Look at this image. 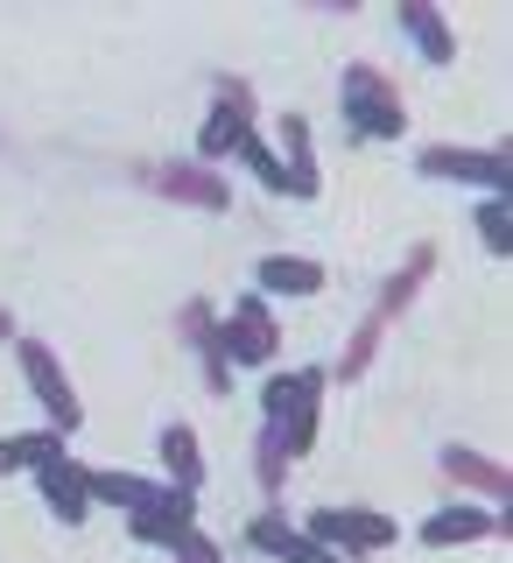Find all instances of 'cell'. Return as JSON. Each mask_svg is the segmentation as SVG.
Masks as SVG:
<instances>
[{
    "mask_svg": "<svg viewBox=\"0 0 513 563\" xmlns=\"http://www.w3.org/2000/svg\"><path fill=\"white\" fill-rule=\"evenodd\" d=\"M134 176L155 190V198L190 205V211H225L233 205V184H225L219 169H204V163H141Z\"/></svg>",
    "mask_w": 513,
    "mask_h": 563,
    "instance_id": "cell-7",
    "label": "cell"
},
{
    "mask_svg": "<svg viewBox=\"0 0 513 563\" xmlns=\"http://www.w3.org/2000/svg\"><path fill=\"white\" fill-rule=\"evenodd\" d=\"M471 225H479V246H486V254H506V246H513V233H506V198H479V211H471Z\"/></svg>",
    "mask_w": 513,
    "mask_h": 563,
    "instance_id": "cell-23",
    "label": "cell"
},
{
    "mask_svg": "<svg viewBox=\"0 0 513 563\" xmlns=\"http://www.w3.org/2000/svg\"><path fill=\"white\" fill-rule=\"evenodd\" d=\"M35 493L64 528H78L92 515V465H78V451H57L49 465H35Z\"/></svg>",
    "mask_w": 513,
    "mask_h": 563,
    "instance_id": "cell-8",
    "label": "cell"
},
{
    "mask_svg": "<svg viewBox=\"0 0 513 563\" xmlns=\"http://www.w3.org/2000/svg\"><path fill=\"white\" fill-rule=\"evenodd\" d=\"M163 479L183 486V493L204 486V451H198V430H190V422H169L163 430Z\"/></svg>",
    "mask_w": 513,
    "mask_h": 563,
    "instance_id": "cell-17",
    "label": "cell"
},
{
    "mask_svg": "<svg viewBox=\"0 0 513 563\" xmlns=\"http://www.w3.org/2000/svg\"><path fill=\"white\" fill-rule=\"evenodd\" d=\"M430 275H436V246L422 240L415 254H409V261H401L394 275L380 282V303H373V317H380V324H394V317H401V310H409L415 296H422V282H430Z\"/></svg>",
    "mask_w": 513,
    "mask_h": 563,
    "instance_id": "cell-16",
    "label": "cell"
},
{
    "mask_svg": "<svg viewBox=\"0 0 513 563\" xmlns=\"http://www.w3.org/2000/svg\"><path fill=\"white\" fill-rule=\"evenodd\" d=\"M219 345H225V360H233V374H239V366H268L275 352H281V331H275L268 296H254V289H246L239 303L219 317Z\"/></svg>",
    "mask_w": 513,
    "mask_h": 563,
    "instance_id": "cell-6",
    "label": "cell"
},
{
    "mask_svg": "<svg viewBox=\"0 0 513 563\" xmlns=\"http://www.w3.org/2000/svg\"><path fill=\"white\" fill-rule=\"evenodd\" d=\"M169 556H176V563H225V556H219V542H211V536H204V528H198V521H190V528H183V536H176V542H169Z\"/></svg>",
    "mask_w": 513,
    "mask_h": 563,
    "instance_id": "cell-24",
    "label": "cell"
},
{
    "mask_svg": "<svg viewBox=\"0 0 513 563\" xmlns=\"http://www.w3.org/2000/svg\"><path fill=\"white\" fill-rule=\"evenodd\" d=\"M14 360H22V380H29V395L43 401V416H49V430L70 437L85 422V401H78V387L64 380V366H57V352H49L43 339H14Z\"/></svg>",
    "mask_w": 513,
    "mask_h": 563,
    "instance_id": "cell-5",
    "label": "cell"
},
{
    "mask_svg": "<svg viewBox=\"0 0 513 563\" xmlns=\"http://www.w3.org/2000/svg\"><path fill=\"white\" fill-rule=\"evenodd\" d=\"M394 22H401V35H409V43L422 49V64H436V70L457 64V35H450V22L430 8V0H401Z\"/></svg>",
    "mask_w": 513,
    "mask_h": 563,
    "instance_id": "cell-15",
    "label": "cell"
},
{
    "mask_svg": "<svg viewBox=\"0 0 513 563\" xmlns=\"http://www.w3.org/2000/svg\"><path fill=\"white\" fill-rule=\"evenodd\" d=\"M57 451H70V437H57V430H14V437H0V479L49 465Z\"/></svg>",
    "mask_w": 513,
    "mask_h": 563,
    "instance_id": "cell-18",
    "label": "cell"
},
{
    "mask_svg": "<svg viewBox=\"0 0 513 563\" xmlns=\"http://www.w3.org/2000/svg\"><path fill=\"white\" fill-rule=\"evenodd\" d=\"M338 113H345L352 141H401V134H409V106H401V85L387 78L380 64H359V57L338 70Z\"/></svg>",
    "mask_w": 513,
    "mask_h": 563,
    "instance_id": "cell-2",
    "label": "cell"
},
{
    "mask_svg": "<svg viewBox=\"0 0 513 563\" xmlns=\"http://www.w3.org/2000/svg\"><path fill=\"white\" fill-rule=\"evenodd\" d=\"M211 92H219V106H233V113H254V85H246L239 70H219V78H211Z\"/></svg>",
    "mask_w": 513,
    "mask_h": 563,
    "instance_id": "cell-25",
    "label": "cell"
},
{
    "mask_svg": "<svg viewBox=\"0 0 513 563\" xmlns=\"http://www.w3.org/2000/svg\"><path fill=\"white\" fill-rule=\"evenodd\" d=\"M176 331H183V345H190V352H198L211 395H233V360H225V345H219V310H211L204 296H190L183 317H176Z\"/></svg>",
    "mask_w": 513,
    "mask_h": 563,
    "instance_id": "cell-12",
    "label": "cell"
},
{
    "mask_svg": "<svg viewBox=\"0 0 513 563\" xmlns=\"http://www.w3.org/2000/svg\"><path fill=\"white\" fill-rule=\"evenodd\" d=\"M324 261H310V254H260L254 261V296H268V303H275V296H316V289H324Z\"/></svg>",
    "mask_w": 513,
    "mask_h": 563,
    "instance_id": "cell-13",
    "label": "cell"
},
{
    "mask_svg": "<svg viewBox=\"0 0 513 563\" xmlns=\"http://www.w3.org/2000/svg\"><path fill=\"white\" fill-rule=\"evenodd\" d=\"M436 465H444V479L457 493H471V500H486V507H506L513 500V472L500 465V457L471 451V444H444V451H436Z\"/></svg>",
    "mask_w": 513,
    "mask_h": 563,
    "instance_id": "cell-10",
    "label": "cell"
},
{
    "mask_svg": "<svg viewBox=\"0 0 513 563\" xmlns=\"http://www.w3.org/2000/svg\"><path fill=\"white\" fill-rule=\"evenodd\" d=\"M380 339H387V324H380L373 310H366V317H359V331H352L345 352H338V366H331V387H359V374L380 360Z\"/></svg>",
    "mask_w": 513,
    "mask_h": 563,
    "instance_id": "cell-20",
    "label": "cell"
},
{
    "mask_svg": "<svg viewBox=\"0 0 513 563\" xmlns=\"http://www.w3.org/2000/svg\"><path fill=\"white\" fill-rule=\"evenodd\" d=\"M486 536H506V507H436V515H422L415 542L422 550H465V542H486Z\"/></svg>",
    "mask_w": 513,
    "mask_h": 563,
    "instance_id": "cell-9",
    "label": "cell"
},
{
    "mask_svg": "<svg viewBox=\"0 0 513 563\" xmlns=\"http://www.w3.org/2000/svg\"><path fill=\"white\" fill-rule=\"evenodd\" d=\"M239 542H246V550H260V556H275V563H338V556H331L316 536H303V528L281 515V507L254 515V521L239 528Z\"/></svg>",
    "mask_w": 513,
    "mask_h": 563,
    "instance_id": "cell-11",
    "label": "cell"
},
{
    "mask_svg": "<svg viewBox=\"0 0 513 563\" xmlns=\"http://www.w3.org/2000/svg\"><path fill=\"white\" fill-rule=\"evenodd\" d=\"M303 536H316L338 563H359V556H380L401 542V521L387 507H316L303 521Z\"/></svg>",
    "mask_w": 513,
    "mask_h": 563,
    "instance_id": "cell-3",
    "label": "cell"
},
{
    "mask_svg": "<svg viewBox=\"0 0 513 563\" xmlns=\"http://www.w3.org/2000/svg\"><path fill=\"white\" fill-rule=\"evenodd\" d=\"M233 163H246V169H254V184H260V190H275V198H289V176H281V155H275V148H268L260 134H239Z\"/></svg>",
    "mask_w": 513,
    "mask_h": 563,
    "instance_id": "cell-22",
    "label": "cell"
},
{
    "mask_svg": "<svg viewBox=\"0 0 513 563\" xmlns=\"http://www.w3.org/2000/svg\"><path fill=\"white\" fill-rule=\"evenodd\" d=\"M415 176H436V184H465V190H486V198H506V176H513V155L492 141V148H457V141H430L415 148Z\"/></svg>",
    "mask_w": 513,
    "mask_h": 563,
    "instance_id": "cell-4",
    "label": "cell"
},
{
    "mask_svg": "<svg viewBox=\"0 0 513 563\" xmlns=\"http://www.w3.org/2000/svg\"><path fill=\"white\" fill-rule=\"evenodd\" d=\"M14 339H22V324H14V317L0 310V345H14Z\"/></svg>",
    "mask_w": 513,
    "mask_h": 563,
    "instance_id": "cell-26",
    "label": "cell"
},
{
    "mask_svg": "<svg viewBox=\"0 0 513 563\" xmlns=\"http://www.w3.org/2000/svg\"><path fill=\"white\" fill-rule=\"evenodd\" d=\"M254 479L268 500H281V479H289V451H281V430L275 422H260V437H254Z\"/></svg>",
    "mask_w": 513,
    "mask_h": 563,
    "instance_id": "cell-21",
    "label": "cell"
},
{
    "mask_svg": "<svg viewBox=\"0 0 513 563\" xmlns=\"http://www.w3.org/2000/svg\"><path fill=\"white\" fill-rule=\"evenodd\" d=\"M281 176H289V198H316L324 176H316V134L303 113H281Z\"/></svg>",
    "mask_w": 513,
    "mask_h": 563,
    "instance_id": "cell-14",
    "label": "cell"
},
{
    "mask_svg": "<svg viewBox=\"0 0 513 563\" xmlns=\"http://www.w3.org/2000/svg\"><path fill=\"white\" fill-rule=\"evenodd\" d=\"M324 387H331V366H295V374H275L260 387V422H275L281 430V451L310 457L316 444V422H324Z\"/></svg>",
    "mask_w": 513,
    "mask_h": 563,
    "instance_id": "cell-1",
    "label": "cell"
},
{
    "mask_svg": "<svg viewBox=\"0 0 513 563\" xmlns=\"http://www.w3.org/2000/svg\"><path fill=\"white\" fill-rule=\"evenodd\" d=\"M239 134H254V113H233V106H211L204 128H198V163H225V155L239 148Z\"/></svg>",
    "mask_w": 513,
    "mask_h": 563,
    "instance_id": "cell-19",
    "label": "cell"
}]
</instances>
